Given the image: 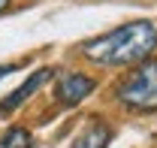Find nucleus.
I'll return each mask as SVG.
<instances>
[{
    "label": "nucleus",
    "mask_w": 157,
    "mask_h": 148,
    "mask_svg": "<svg viewBox=\"0 0 157 148\" xmlns=\"http://www.w3.org/2000/svg\"><path fill=\"white\" fill-rule=\"evenodd\" d=\"M154 49H157V21L139 18L130 24H121L97 39H88L82 45V55L97 67H130V64L151 57Z\"/></svg>",
    "instance_id": "f257e3e1"
},
{
    "label": "nucleus",
    "mask_w": 157,
    "mask_h": 148,
    "mask_svg": "<svg viewBox=\"0 0 157 148\" xmlns=\"http://www.w3.org/2000/svg\"><path fill=\"white\" fill-rule=\"evenodd\" d=\"M118 103L133 112H154L157 109V57L139 60L136 70L118 85Z\"/></svg>",
    "instance_id": "f03ea898"
},
{
    "label": "nucleus",
    "mask_w": 157,
    "mask_h": 148,
    "mask_svg": "<svg viewBox=\"0 0 157 148\" xmlns=\"http://www.w3.org/2000/svg\"><path fill=\"white\" fill-rule=\"evenodd\" d=\"M97 88V82L91 76L82 73H63L55 85V97H58L60 106H78L85 97H91V91Z\"/></svg>",
    "instance_id": "7ed1b4c3"
},
{
    "label": "nucleus",
    "mask_w": 157,
    "mask_h": 148,
    "mask_svg": "<svg viewBox=\"0 0 157 148\" xmlns=\"http://www.w3.org/2000/svg\"><path fill=\"white\" fill-rule=\"evenodd\" d=\"M52 73L55 70H48V67H39L36 73H30L27 79H24V85H18L12 94H6L3 100H0V115H9V112H15L24 103V100H30V94H36L48 79H52Z\"/></svg>",
    "instance_id": "20e7f679"
},
{
    "label": "nucleus",
    "mask_w": 157,
    "mask_h": 148,
    "mask_svg": "<svg viewBox=\"0 0 157 148\" xmlns=\"http://www.w3.org/2000/svg\"><path fill=\"white\" fill-rule=\"evenodd\" d=\"M109 142H112V130L106 127L103 121H91V124L76 136L73 148H106Z\"/></svg>",
    "instance_id": "39448f33"
},
{
    "label": "nucleus",
    "mask_w": 157,
    "mask_h": 148,
    "mask_svg": "<svg viewBox=\"0 0 157 148\" xmlns=\"http://www.w3.org/2000/svg\"><path fill=\"white\" fill-rule=\"evenodd\" d=\"M30 130L24 127H9L3 136H0V148H30Z\"/></svg>",
    "instance_id": "423d86ee"
},
{
    "label": "nucleus",
    "mask_w": 157,
    "mask_h": 148,
    "mask_svg": "<svg viewBox=\"0 0 157 148\" xmlns=\"http://www.w3.org/2000/svg\"><path fill=\"white\" fill-rule=\"evenodd\" d=\"M15 70H18L15 64H0V79H6L9 73H15Z\"/></svg>",
    "instance_id": "0eeeda50"
},
{
    "label": "nucleus",
    "mask_w": 157,
    "mask_h": 148,
    "mask_svg": "<svg viewBox=\"0 0 157 148\" xmlns=\"http://www.w3.org/2000/svg\"><path fill=\"white\" fill-rule=\"evenodd\" d=\"M9 9V0H0V12H6Z\"/></svg>",
    "instance_id": "6e6552de"
}]
</instances>
